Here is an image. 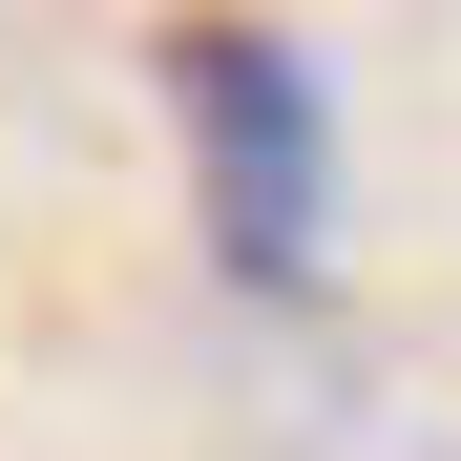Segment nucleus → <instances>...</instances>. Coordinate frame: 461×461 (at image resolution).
<instances>
[{
	"label": "nucleus",
	"mask_w": 461,
	"mask_h": 461,
	"mask_svg": "<svg viewBox=\"0 0 461 461\" xmlns=\"http://www.w3.org/2000/svg\"><path fill=\"white\" fill-rule=\"evenodd\" d=\"M147 63H168V126H189V210H210V252L252 273V294H315V273H336V105H315V42L189 0Z\"/></svg>",
	"instance_id": "nucleus-1"
}]
</instances>
